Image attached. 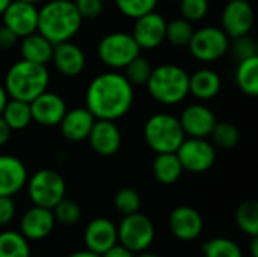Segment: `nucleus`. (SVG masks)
<instances>
[{
	"mask_svg": "<svg viewBox=\"0 0 258 257\" xmlns=\"http://www.w3.org/2000/svg\"><path fill=\"white\" fill-rule=\"evenodd\" d=\"M101 2H106V0H101Z\"/></svg>",
	"mask_w": 258,
	"mask_h": 257,
	"instance_id": "51",
	"label": "nucleus"
},
{
	"mask_svg": "<svg viewBox=\"0 0 258 257\" xmlns=\"http://www.w3.org/2000/svg\"><path fill=\"white\" fill-rule=\"evenodd\" d=\"M3 121L8 124V127L11 130H24L26 127H29V124L32 123V114H30V106L26 101H20V100H11L6 103L2 115Z\"/></svg>",
	"mask_w": 258,
	"mask_h": 257,
	"instance_id": "27",
	"label": "nucleus"
},
{
	"mask_svg": "<svg viewBox=\"0 0 258 257\" xmlns=\"http://www.w3.org/2000/svg\"><path fill=\"white\" fill-rule=\"evenodd\" d=\"M222 88L219 74L210 68H201L194 74H189V94L201 101L215 98Z\"/></svg>",
	"mask_w": 258,
	"mask_h": 257,
	"instance_id": "23",
	"label": "nucleus"
},
{
	"mask_svg": "<svg viewBox=\"0 0 258 257\" xmlns=\"http://www.w3.org/2000/svg\"><path fill=\"white\" fill-rule=\"evenodd\" d=\"M133 101L135 88L118 71H106L95 76L85 94V108L94 118L113 123L130 112Z\"/></svg>",
	"mask_w": 258,
	"mask_h": 257,
	"instance_id": "1",
	"label": "nucleus"
},
{
	"mask_svg": "<svg viewBox=\"0 0 258 257\" xmlns=\"http://www.w3.org/2000/svg\"><path fill=\"white\" fill-rule=\"evenodd\" d=\"M83 242L86 247L85 250L101 256L109 248L118 244L116 224L106 217H98V218L91 220L88 226L85 227Z\"/></svg>",
	"mask_w": 258,
	"mask_h": 257,
	"instance_id": "15",
	"label": "nucleus"
},
{
	"mask_svg": "<svg viewBox=\"0 0 258 257\" xmlns=\"http://www.w3.org/2000/svg\"><path fill=\"white\" fill-rule=\"evenodd\" d=\"M151 71H153L151 62L147 58L139 55L124 68V77L128 80V83L133 88L144 86V85H147V82L151 76Z\"/></svg>",
	"mask_w": 258,
	"mask_h": 257,
	"instance_id": "33",
	"label": "nucleus"
},
{
	"mask_svg": "<svg viewBox=\"0 0 258 257\" xmlns=\"http://www.w3.org/2000/svg\"><path fill=\"white\" fill-rule=\"evenodd\" d=\"M169 2H178V0H169Z\"/></svg>",
	"mask_w": 258,
	"mask_h": 257,
	"instance_id": "50",
	"label": "nucleus"
},
{
	"mask_svg": "<svg viewBox=\"0 0 258 257\" xmlns=\"http://www.w3.org/2000/svg\"><path fill=\"white\" fill-rule=\"evenodd\" d=\"M53 47L54 45L50 41H47L38 32H35L21 39V44H20L21 59L32 62V64H38V65H47L51 61Z\"/></svg>",
	"mask_w": 258,
	"mask_h": 257,
	"instance_id": "24",
	"label": "nucleus"
},
{
	"mask_svg": "<svg viewBox=\"0 0 258 257\" xmlns=\"http://www.w3.org/2000/svg\"><path fill=\"white\" fill-rule=\"evenodd\" d=\"M74 6L82 20H97L104 11L101 0H74Z\"/></svg>",
	"mask_w": 258,
	"mask_h": 257,
	"instance_id": "39",
	"label": "nucleus"
},
{
	"mask_svg": "<svg viewBox=\"0 0 258 257\" xmlns=\"http://www.w3.org/2000/svg\"><path fill=\"white\" fill-rule=\"evenodd\" d=\"M144 139L147 145L156 153H175L186 135L180 126L178 117L172 114L159 112L151 115L144 124Z\"/></svg>",
	"mask_w": 258,
	"mask_h": 257,
	"instance_id": "5",
	"label": "nucleus"
},
{
	"mask_svg": "<svg viewBox=\"0 0 258 257\" xmlns=\"http://www.w3.org/2000/svg\"><path fill=\"white\" fill-rule=\"evenodd\" d=\"M100 257H135V254L132 251H128L125 247H122L121 244H116L112 248H109L106 253H103Z\"/></svg>",
	"mask_w": 258,
	"mask_h": 257,
	"instance_id": "42",
	"label": "nucleus"
},
{
	"mask_svg": "<svg viewBox=\"0 0 258 257\" xmlns=\"http://www.w3.org/2000/svg\"><path fill=\"white\" fill-rule=\"evenodd\" d=\"M15 217V203L9 197H0V227L8 226Z\"/></svg>",
	"mask_w": 258,
	"mask_h": 257,
	"instance_id": "40",
	"label": "nucleus"
},
{
	"mask_svg": "<svg viewBox=\"0 0 258 257\" xmlns=\"http://www.w3.org/2000/svg\"><path fill=\"white\" fill-rule=\"evenodd\" d=\"M32 121L44 127H54L59 126L63 115L67 114V103L65 100L51 91H45L38 95L33 101L29 103Z\"/></svg>",
	"mask_w": 258,
	"mask_h": 257,
	"instance_id": "17",
	"label": "nucleus"
},
{
	"mask_svg": "<svg viewBox=\"0 0 258 257\" xmlns=\"http://www.w3.org/2000/svg\"><path fill=\"white\" fill-rule=\"evenodd\" d=\"M0 257H30V244L20 232H0Z\"/></svg>",
	"mask_w": 258,
	"mask_h": 257,
	"instance_id": "28",
	"label": "nucleus"
},
{
	"mask_svg": "<svg viewBox=\"0 0 258 257\" xmlns=\"http://www.w3.org/2000/svg\"><path fill=\"white\" fill-rule=\"evenodd\" d=\"M82 23L74 2L50 0L38 8L36 32L53 45L71 41L79 33Z\"/></svg>",
	"mask_w": 258,
	"mask_h": 257,
	"instance_id": "2",
	"label": "nucleus"
},
{
	"mask_svg": "<svg viewBox=\"0 0 258 257\" xmlns=\"http://www.w3.org/2000/svg\"><path fill=\"white\" fill-rule=\"evenodd\" d=\"M135 257H163V256H160V254H156V253H141V254H138V256H135Z\"/></svg>",
	"mask_w": 258,
	"mask_h": 257,
	"instance_id": "48",
	"label": "nucleus"
},
{
	"mask_svg": "<svg viewBox=\"0 0 258 257\" xmlns=\"http://www.w3.org/2000/svg\"><path fill=\"white\" fill-rule=\"evenodd\" d=\"M169 232L174 238L183 242H192L198 239L204 229V220L201 214L192 206H177L169 214Z\"/></svg>",
	"mask_w": 258,
	"mask_h": 257,
	"instance_id": "16",
	"label": "nucleus"
},
{
	"mask_svg": "<svg viewBox=\"0 0 258 257\" xmlns=\"http://www.w3.org/2000/svg\"><path fill=\"white\" fill-rule=\"evenodd\" d=\"M18 38L6 27V26H0V50H11L15 47Z\"/></svg>",
	"mask_w": 258,
	"mask_h": 257,
	"instance_id": "41",
	"label": "nucleus"
},
{
	"mask_svg": "<svg viewBox=\"0 0 258 257\" xmlns=\"http://www.w3.org/2000/svg\"><path fill=\"white\" fill-rule=\"evenodd\" d=\"M183 171L201 174L209 171L216 162V148L209 139L186 138L175 151Z\"/></svg>",
	"mask_w": 258,
	"mask_h": 257,
	"instance_id": "10",
	"label": "nucleus"
},
{
	"mask_svg": "<svg viewBox=\"0 0 258 257\" xmlns=\"http://www.w3.org/2000/svg\"><path fill=\"white\" fill-rule=\"evenodd\" d=\"M3 26H6L18 39L26 38L38 29V6L12 0L2 14Z\"/></svg>",
	"mask_w": 258,
	"mask_h": 257,
	"instance_id": "14",
	"label": "nucleus"
},
{
	"mask_svg": "<svg viewBox=\"0 0 258 257\" xmlns=\"http://www.w3.org/2000/svg\"><path fill=\"white\" fill-rule=\"evenodd\" d=\"M27 179V168L20 158L0 155V197L12 198L26 186Z\"/></svg>",
	"mask_w": 258,
	"mask_h": 257,
	"instance_id": "18",
	"label": "nucleus"
},
{
	"mask_svg": "<svg viewBox=\"0 0 258 257\" xmlns=\"http://www.w3.org/2000/svg\"><path fill=\"white\" fill-rule=\"evenodd\" d=\"M183 167L175 153L156 155L153 161V176L162 185H174L180 180L183 174Z\"/></svg>",
	"mask_w": 258,
	"mask_h": 257,
	"instance_id": "25",
	"label": "nucleus"
},
{
	"mask_svg": "<svg viewBox=\"0 0 258 257\" xmlns=\"http://www.w3.org/2000/svg\"><path fill=\"white\" fill-rule=\"evenodd\" d=\"M11 2H12V0H0V15L6 11V8L11 5Z\"/></svg>",
	"mask_w": 258,
	"mask_h": 257,
	"instance_id": "47",
	"label": "nucleus"
},
{
	"mask_svg": "<svg viewBox=\"0 0 258 257\" xmlns=\"http://www.w3.org/2000/svg\"><path fill=\"white\" fill-rule=\"evenodd\" d=\"M8 101H9V97H8V94H6V89H5V86L0 83V115H2V112H3V109H5V106H6Z\"/></svg>",
	"mask_w": 258,
	"mask_h": 257,
	"instance_id": "44",
	"label": "nucleus"
},
{
	"mask_svg": "<svg viewBox=\"0 0 258 257\" xmlns=\"http://www.w3.org/2000/svg\"><path fill=\"white\" fill-rule=\"evenodd\" d=\"M159 0H115L118 11L128 18H139L156 11Z\"/></svg>",
	"mask_w": 258,
	"mask_h": 257,
	"instance_id": "36",
	"label": "nucleus"
},
{
	"mask_svg": "<svg viewBox=\"0 0 258 257\" xmlns=\"http://www.w3.org/2000/svg\"><path fill=\"white\" fill-rule=\"evenodd\" d=\"M48 82L50 74L45 65H38L20 59L9 67L3 86L11 100L30 103L47 91Z\"/></svg>",
	"mask_w": 258,
	"mask_h": 257,
	"instance_id": "3",
	"label": "nucleus"
},
{
	"mask_svg": "<svg viewBox=\"0 0 258 257\" xmlns=\"http://www.w3.org/2000/svg\"><path fill=\"white\" fill-rule=\"evenodd\" d=\"M166 23V18L154 11L136 18L130 35L141 50H154L165 42Z\"/></svg>",
	"mask_w": 258,
	"mask_h": 257,
	"instance_id": "12",
	"label": "nucleus"
},
{
	"mask_svg": "<svg viewBox=\"0 0 258 257\" xmlns=\"http://www.w3.org/2000/svg\"><path fill=\"white\" fill-rule=\"evenodd\" d=\"M97 120L94 118V115L83 106V108H73L70 111H67V114L63 115L59 127H60V133L65 139L71 141V142H80L88 139L92 126Z\"/></svg>",
	"mask_w": 258,
	"mask_h": 257,
	"instance_id": "22",
	"label": "nucleus"
},
{
	"mask_svg": "<svg viewBox=\"0 0 258 257\" xmlns=\"http://www.w3.org/2000/svg\"><path fill=\"white\" fill-rule=\"evenodd\" d=\"M249 251H251V257H258V238H251Z\"/></svg>",
	"mask_w": 258,
	"mask_h": 257,
	"instance_id": "45",
	"label": "nucleus"
},
{
	"mask_svg": "<svg viewBox=\"0 0 258 257\" xmlns=\"http://www.w3.org/2000/svg\"><path fill=\"white\" fill-rule=\"evenodd\" d=\"M27 194L33 206L53 211V208L65 198L67 185L63 177L50 168L35 171L27 179Z\"/></svg>",
	"mask_w": 258,
	"mask_h": 257,
	"instance_id": "6",
	"label": "nucleus"
},
{
	"mask_svg": "<svg viewBox=\"0 0 258 257\" xmlns=\"http://www.w3.org/2000/svg\"><path fill=\"white\" fill-rule=\"evenodd\" d=\"M56 221L53 212L44 208L32 206L20 218V233L27 241L45 239L54 229Z\"/></svg>",
	"mask_w": 258,
	"mask_h": 257,
	"instance_id": "20",
	"label": "nucleus"
},
{
	"mask_svg": "<svg viewBox=\"0 0 258 257\" xmlns=\"http://www.w3.org/2000/svg\"><path fill=\"white\" fill-rule=\"evenodd\" d=\"M180 3V14L181 18L187 20L189 23L201 21L210 8L209 0H178Z\"/></svg>",
	"mask_w": 258,
	"mask_h": 257,
	"instance_id": "37",
	"label": "nucleus"
},
{
	"mask_svg": "<svg viewBox=\"0 0 258 257\" xmlns=\"http://www.w3.org/2000/svg\"><path fill=\"white\" fill-rule=\"evenodd\" d=\"M53 217L56 223H60L63 226H74L82 218V208L77 201L71 198H62L54 208H53Z\"/></svg>",
	"mask_w": 258,
	"mask_h": 257,
	"instance_id": "35",
	"label": "nucleus"
},
{
	"mask_svg": "<svg viewBox=\"0 0 258 257\" xmlns=\"http://www.w3.org/2000/svg\"><path fill=\"white\" fill-rule=\"evenodd\" d=\"M233 55L239 62L249 59V58H255V56H258L255 41L249 35L236 38L234 44H233Z\"/></svg>",
	"mask_w": 258,
	"mask_h": 257,
	"instance_id": "38",
	"label": "nucleus"
},
{
	"mask_svg": "<svg viewBox=\"0 0 258 257\" xmlns=\"http://www.w3.org/2000/svg\"><path fill=\"white\" fill-rule=\"evenodd\" d=\"M222 30L228 38H240L249 35L254 26V9L248 0H230L221 14Z\"/></svg>",
	"mask_w": 258,
	"mask_h": 257,
	"instance_id": "11",
	"label": "nucleus"
},
{
	"mask_svg": "<svg viewBox=\"0 0 258 257\" xmlns=\"http://www.w3.org/2000/svg\"><path fill=\"white\" fill-rule=\"evenodd\" d=\"M212 145L222 150H233L240 142V130L230 121H218L210 133Z\"/></svg>",
	"mask_w": 258,
	"mask_h": 257,
	"instance_id": "30",
	"label": "nucleus"
},
{
	"mask_svg": "<svg viewBox=\"0 0 258 257\" xmlns=\"http://www.w3.org/2000/svg\"><path fill=\"white\" fill-rule=\"evenodd\" d=\"M236 224L249 238H258V203L245 200L236 209Z\"/></svg>",
	"mask_w": 258,
	"mask_h": 257,
	"instance_id": "29",
	"label": "nucleus"
},
{
	"mask_svg": "<svg viewBox=\"0 0 258 257\" xmlns=\"http://www.w3.org/2000/svg\"><path fill=\"white\" fill-rule=\"evenodd\" d=\"M141 55V48L130 33L116 30L104 35L97 45L98 59L112 71L124 70L135 58Z\"/></svg>",
	"mask_w": 258,
	"mask_h": 257,
	"instance_id": "7",
	"label": "nucleus"
},
{
	"mask_svg": "<svg viewBox=\"0 0 258 257\" xmlns=\"http://www.w3.org/2000/svg\"><path fill=\"white\" fill-rule=\"evenodd\" d=\"M145 86L154 101L174 106L189 95V73L180 65L162 64L153 68Z\"/></svg>",
	"mask_w": 258,
	"mask_h": 257,
	"instance_id": "4",
	"label": "nucleus"
},
{
	"mask_svg": "<svg viewBox=\"0 0 258 257\" xmlns=\"http://www.w3.org/2000/svg\"><path fill=\"white\" fill-rule=\"evenodd\" d=\"M91 148L100 156H113L119 151L122 144V135L119 127L113 121L97 120L88 136Z\"/></svg>",
	"mask_w": 258,
	"mask_h": 257,
	"instance_id": "19",
	"label": "nucleus"
},
{
	"mask_svg": "<svg viewBox=\"0 0 258 257\" xmlns=\"http://www.w3.org/2000/svg\"><path fill=\"white\" fill-rule=\"evenodd\" d=\"M11 133H12V130L8 127V124H6V123L3 121V118L0 117V147L5 145V144L9 141Z\"/></svg>",
	"mask_w": 258,
	"mask_h": 257,
	"instance_id": "43",
	"label": "nucleus"
},
{
	"mask_svg": "<svg viewBox=\"0 0 258 257\" xmlns=\"http://www.w3.org/2000/svg\"><path fill=\"white\" fill-rule=\"evenodd\" d=\"M18 2H24V3H29V5L36 6L38 3H41V2H44V0H18Z\"/></svg>",
	"mask_w": 258,
	"mask_h": 257,
	"instance_id": "49",
	"label": "nucleus"
},
{
	"mask_svg": "<svg viewBox=\"0 0 258 257\" xmlns=\"http://www.w3.org/2000/svg\"><path fill=\"white\" fill-rule=\"evenodd\" d=\"M67 257H100L98 254H94V253H91V251H88V250H80V251H74V253H71L70 256Z\"/></svg>",
	"mask_w": 258,
	"mask_h": 257,
	"instance_id": "46",
	"label": "nucleus"
},
{
	"mask_svg": "<svg viewBox=\"0 0 258 257\" xmlns=\"http://www.w3.org/2000/svg\"><path fill=\"white\" fill-rule=\"evenodd\" d=\"M204 257H243V251L237 242L230 238H213L201 247Z\"/></svg>",
	"mask_w": 258,
	"mask_h": 257,
	"instance_id": "31",
	"label": "nucleus"
},
{
	"mask_svg": "<svg viewBox=\"0 0 258 257\" xmlns=\"http://www.w3.org/2000/svg\"><path fill=\"white\" fill-rule=\"evenodd\" d=\"M236 83L243 94H246L249 97H257L258 56L239 62L237 70H236Z\"/></svg>",
	"mask_w": 258,
	"mask_h": 257,
	"instance_id": "26",
	"label": "nucleus"
},
{
	"mask_svg": "<svg viewBox=\"0 0 258 257\" xmlns=\"http://www.w3.org/2000/svg\"><path fill=\"white\" fill-rule=\"evenodd\" d=\"M53 65L62 76L76 77L83 73L86 67V55L80 45L67 41L53 47Z\"/></svg>",
	"mask_w": 258,
	"mask_h": 257,
	"instance_id": "21",
	"label": "nucleus"
},
{
	"mask_svg": "<svg viewBox=\"0 0 258 257\" xmlns=\"http://www.w3.org/2000/svg\"><path fill=\"white\" fill-rule=\"evenodd\" d=\"M70 2H74V0H70Z\"/></svg>",
	"mask_w": 258,
	"mask_h": 257,
	"instance_id": "52",
	"label": "nucleus"
},
{
	"mask_svg": "<svg viewBox=\"0 0 258 257\" xmlns=\"http://www.w3.org/2000/svg\"><path fill=\"white\" fill-rule=\"evenodd\" d=\"M230 45V38L221 27L204 26L194 32L187 48L197 61L210 64L224 58Z\"/></svg>",
	"mask_w": 258,
	"mask_h": 257,
	"instance_id": "9",
	"label": "nucleus"
},
{
	"mask_svg": "<svg viewBox=\"0 0 258 257\" xmlns=\"http://www.w3.org/2000/svg\"><path fill=\"white\" fill-rule=\"evenodd\" d=\"M178 121L186 138L207 139L218 123V118L209 106L203 103H192L183 109Z\"/></svg>",
	"mask_w": 258,
	"mask_h": 257,
	"instance_id": "13",
	"label": "nucleus"
},
{
	"mask_svg": "<svg viewBox=\"0 0 258 257\" xmlns=\"http://www.w3.org/2000/svg\"><path fill=\"white\" fill-rule=\"evenodd\" d=\"M195 29L194 24L189 23L184 18H174L172 21L166 23V35H165V41H168L169 44L175 45V47H187L192 35H194Z\"/></svg>",
	"mask_w": 258,
	"mask_h": 257,
	"instance_id": "32",
	"label": "nucleus"
},
{
	"mask_svg": "<svg viewBox=\"0 0 258 257\" xmlns=\"http://www.w3.org/2000/svg\"><path fill=\"white\" fill-rule=\"evenodd\" d=\"M141 204H142L141 195L133 188H121L113 197V206L116 212L121 214L122 217H128L141 212Z\"/></svg>",
	"mask_w": 258,
	"mask_h": 257,
	"instance_id": "34",
	"label": "nucleus"
},
{
	"mask_svg": "<svg viewBox=\"0 0 258 257\" xmlns=\"http://www.w3.org/2000/svg\"><path fill=\"white\" fill-rule=\"evenodd\" d=\"M118 229V244L125 247L133 254L145 253L156 238V227L153 221L142 212L122 217Z\"/></svg>",
	"mask_w": 258,
	"mask_h": 257,
	"instance_id": "8",
	"label": "nucleus"
}]
</instances>
